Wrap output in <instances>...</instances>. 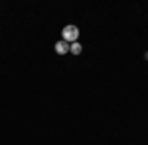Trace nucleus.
Masks as SVG:
<instances>
[{"label":"nucleus","mask_w":148,"mask_h":145,"mask_svg":"<svg viewBox=\"0 0 148 145\" xmlns=\"http://www.w3.org/2000/svg\"><path fill=\"white\" fill-rule=\"evenodd\" d=\"M56 53L57 55H65V53H69V43L63 41V39H59V41L56 43Z\"/></svg>","instance_id":"nucleus-2"},{"label":"nucleus","mask_w":148,"mask_h":145,"mask_svg":"<svg viewBox=\"0 0 148 145\" xmlns=\"http://www.w3.org/2000/svg\"><path fill=\"white\" fill-rule=\"evenodd\" d=\"M61 39L67 41V43H75V41H79V28L73 26V24L65 26V28L61 30Z\"/></svg>","instance_id":"nucleus-1"},{"label":"nucleus","mask_w":148,"mask_h":145,"mask_svg":"<svg viewBox=\"0 0 148 145\" xmlns=\"http://www.w3.org/2000/svg\"><path fill=\"white\" fill-rule=\"evenodd\" d=\"M81 51H83V45L79 41H75V43H69V53H73V55H79Z\"/></svg>","instance_id":"nucleus-3"},{"label":"nucleus","mask_w":148,"mask_h":145,"mask_svg":"<svg viewBox=\"0 0 148 145\" xmlns=\"http://www.w3.org/2000/svg\"><path fill=\"white\" fill-rule=\"evenodd\" d=\"M144 59H146V61H148V53H146V55H144Z\"/></svg>","instance_id":"nucleus-4"}]
</instances>
